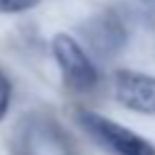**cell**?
Listing matches in <instances>:
<instances>
[{
  "label": "cell",
  "instance_id": "1",
  "mask_svg": "<svg viewBox=\"0 0 155 155\" xmlns=\"http://www.w3.org/2000/svg\"><path fill=\"white\" fill-rule=\"evenodd\" d=\"M78 116H80V126L107 153H111V155H155V148L145 138H140L136 131H131L107 116H99L94 111H80Z\"/></svg>",
  "mask_w": 155,
  "mask_h": 155
},
{
  "label": "cell",
  "instance_id": "2",
  "mask_svg": "<svg viewBox=\"0 0 155 155\" xmlns=\"http://www.w3.org/2000/svg\"><path fill=\"white\" fill-rule=\"evenodd\" d=\"M51 53L56 58V65L63 75L65 87H70L73 92H87L97 85V80H99L97 68L90 61V56L85 53V48L78 44V39H73L65 31L53 34Z\"/></svg>",
  "mask_w": 155,
  "mask_h": 155
},
{
  "label": "cell",
  "instance_id": "3",
  "mask_svg": "<svg viewBox=\"0 0 155 155\" xmlns=\"http://www.w3.org/2000/svg\"><path fill=\"white\" fill-rule=\"evenodd\" d=\"M19 155H78L63 128L51 119H31L19 133Z\"/></svg>",
  "mask_w": 155,
  "mask_h": 155
},
{
  "label": "cell",
  "instance_id": "4",
  "mask_svg": "<svg viewBox=\"0 0 155 155\" xmlns=\"http://www.w3.org/2000/svg\"><path fill=\"white\" fill-rule=\"evenodd\" d=\"M114 97L121 107L138 114H155V78L136 70L114 73Z\"/></svg>",
  "mask_w": 155,
  "mask_h": 155
},
{
  "label": "cell",
  "instance_id": "5",
  "mask_svg": "<svg viewBox=\"0 0 155 155\" xmlns=\"http://www.w3.org/2000/svg\"><path fill=\"white\" fill-rule=\"evenodd\" d=\"M41 0H0V12L2 15H15V12H27L36 7Z\"/></svg>",
  "mask_w": 155,
  "mask_h": 155
},
{
  "label": "cell",
  "instance_id": "6",
  "mask_svg": "<svg viewBox=\"0 0 155 155\" xmlns=\"http://www.w3.org/2000/svg\"><path fill=\"white\" fill-rule=\"evenodd\" d=\"M10 99H12V85H10V78L0 70V121L7 116Z\"/></svg>",
  "mask_w": 155,
  "mask_h": 155
}]
</instances>
